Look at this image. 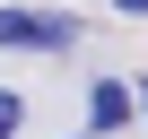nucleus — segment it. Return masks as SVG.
<instances>
[{
  "label": "nucleus",
  "instance_id": "obj_1",
  "mask_svg": "<svg viewBox=\"0 0 148 139\" xmlns=\"http://www.w3.org/2000/svg\"><path fill=\"white\" fill-rule=\"evenodd\" d=\"M79 18L70 9H0V52H70Z\"/></svg>",
  "mask_w": 148,
  "mask_h": 139
},
{
  "label": "nucleus",
  "instance_id": "obj_2",
  "mask_svg": "<svg viewBox=\"0 0 148 139\" xmlns=\"http://www.w3.org/2000/svg\"><path fill=\"white\" fill-rule=\"evenodd\" d=\"M131 113H139V104H131L122 78H96V87H87V122H96V130H113V122H131Z\"/></svg>",
  "mask_w": 148,
  "mask_h": 139
},
{
  "label": "nucleus",
  "instance_id": "obj_3",
  "mask_svg": "<svg viewBox=\"0 0 148 139\" xmlns=\"http://www.w3.org/2000/svg\"><path fill=\"white\" fill-rule=\"evenodd\" d=\"M18 122H26V96H18V87H0V139H18Z\"/></svg>",
  "mask_w": 148,
  "mask_h": 139
},
{
  "label": "nucleus",
  "instance_id": "obj_4",
  "mask_svg": "<svg viewBox=\"0 0 148 139\" xmlns=\"http://www.w3.org/2000/svg\"><path fill=\"white\" fill-rule=\"evenodd\" d=\"M113 9H122V18H148V0H113Z\"/></svg>",
  "mask_w": 148,
  "mask_h": 139
},
{
  "label": "nucleus",
  "instance_id": "obj_5",
  "mask_svg": "<svg viewBox=\"0 0 148 139\" xmlns=\"http://www.w3.org/2000/svg\"><path fill=\"white\" fill-rule=\"evenodd\" d=\"M131 104H139V113H148V78H139V87H131Z\"/></svg>",
  "mask_w": 148,
  "mask_h": 139
},
{
  "label": "nucleus",
  "instance_id": "obj_6",
  "mask_svg": "<svg viewBox=\"0 0 148 139\" xmlns=\"http://www.w3.org/2000/svg\"><path fill=\"white\" fill-rule=\"evenodd\" d=\"M87 139H96V130H87Z\"/></svg>",
  "mask_w": 148,
  "mask_h": 139
}]
</instances>
